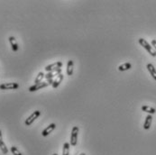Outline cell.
<instances>
[{
	"instance_id": "obj_4",
	"label": "cell",
	"mask_w": 156,
	"mask_h": 155,
	"mask_svg": "<svg viewBox=\"0 0 156 155\" xmlns=\"http://www.w3.org/2000/svg\"><path fill=\"white\" fill-rule=\"evenodd\" d=\"M19 88V84L15 82H8L0 85V89L7 90V89H17Z\"/></svg>"
},
{
	"instance_id": "obj_17",
	"label": "cell",
	"mask_w": 156,
	"mask_h": 155,
	"mask_svg": "<svg viewBox=\"0 0 156 155\" xmlns=\"http://www.w3.org/2000/svg\"><path fill=\"white\" fill-rule=\"evenodd\" d=\"M44 78H45V74H44L43 71L39 72V73H38V75H37V77L35 78L34 84H39V83L43 82V79H44Z\"/></svg>"
},
{
	"instance_id": "obj_12",
	"label": "cell",
	"mask_w": 156,
	"mask_h": 155,
	"mask_svg": "<svg viewBox=\"0 0 156 155\" xmlns=\"http://www.w3.org/2000/svg\"><path fill=\"white\" fill-rule=\"evenodd\" d=\"M62 79H63V75L62 74H60L58 77H56V79L53 80V83H52V88L53 89H57L59 86H60V82L62 81Z\"/></svg>"
},
{
	"instance_id": "obj_7",
	"label": "cell",
	"mask_w": 156,
	"mask_h": 155,
	"mask_svg": "<svg viewBox=\"0 0 156 155\" xmlns=\"http://www.w3.org/2000/svg\"><path fill=\"white\" fill-rule=\"evenodd\" d=\"M56 128V124H51L50 125H48L44 131H43V133H42V135L43 136H44V137H46V136H48L51 133H52V131L54 130Z\"/></svg>"
},
{
	"instance_id": "obj_5",
	"label": "cell",
	"mask_w": 156,
	"mask_h": 155,
	"mask_svg": "<svg viewBox=\"0 0 156 155\" xmlns=\"http://www.w3.org/2000/svg\"><path fill=\"white\" fill-rule=\"evenodd\" d=\"M61 67H62V62L57 61V62H54V63L47 65L45 67V70L47 72H52V71H54V70H57V69H60Z\"/></svg>"
},
{
	"instance_id": "obj_20",
	"label": "cell",
	"mask_w": 156,
	"mask_h": 155,
	"mask_svg": "<svg viewBox=\"0 0 156 155\" xmlns=\"http://www.w3.org/2000/svg\"><path fill=\"white\" fill-rule=\"evenodd\" d=\"M152 46H153V48L154 49V51L156 52V40H153L152 41Z\"/></svg>"
},
{
	"instance_id": "obj_19",
	"label": "cell",
	"mask_w": 156,
	"mask_h": 155,
	"mask_svg": "<svg viewBox=\"0 0 156 155\" xmlns=\"http://www.w3.org/2000/svg\"><path fill=\"white\" fill-rule=\"evenodd\" d=\"M10 151H11V153L14 155H23L20 152H19V150H18L15 146H12L11 149H10Z\"/></svg>"
},
{
	"instance_id": "obj_2",
	"label": "cell",
	"mask_w": 156,
	"mask_h": 155,
	"mask_svg": "<svg viewBox=\"0 0 156 155\" xmlns=\"http://www.w3.org/2000/svg\"><path fill=\"white\" fill-rule=\"evenodd\" d=\"M79 131H80V129H79L78 126H74L72 128L71 134H70V144H71V146H76L77 145Z\"/></svg>"
},
{
	"instance_id": "obj_10",
	"label": "cell",
	"mask_w": 156,
	"mask_h": 155,
	"mask_svg": "<svg viewBox=\"0 0 156 155\" xmlns=\"http://www.w3.org/2000/svg\"><path fill=\"white\" fill-rule=\"evenodd\" d=\"M152 122H153V116H152V115H148L145 117V124H144V128L145 130H149L151 125H152Z\"/></svg>"
},
{
	"instance_id": "obj_18",
	"label": "cell",
	"mask_w": 156,
	"mask_h": 155,
	"mask_svg": "<svg viewBox=\"0 0 156 155\" xmlns=\"http://www.w3.org/2000/svg\"><path fill=\"white\" fill-rule=\"evenodd\" d=\"M70 144L69 143H64L63 148H62V155L70 154Z\"/></svg>"
},
{
	"instance_id": "obj_21",
	"label": "cell",
	"mask_w": 156,
	"mask_h": 155,
	"mask_svg": "<svg viewBox=\"0 0 156 155\" xmlns=\"http://www.w3.org/2000/svg\"><path fill=\"white\" fill-rule=\"evenodd\" d=\"M52 155H58V154H57V153H53V154H52Z\"/></svg>"
},
{
	"instance_id": "obj_1",
	"label": "cell",
	"mask_w": 156,
	"mask_h": 155,
	"mask_svg": "<svg viewBox=\"0 0 156 155\" xmlns=\"http://www.w3.org/2000/svg\"><path fill=\"white\" fill-rule=\"evenodd\" d=\"M139 44H140V45L141 46H143L147 52H149L153 57H155L156 56V52L154 51V49L153 48V46H151V44L145 40V39H144V38H140L139 39Z\"/></svg>"
},
{
	"instance_id": "obj_9",
	"label": "cell",
	"mask_w": 156,
	"mask_h": 155,
	"mask_svg": "<svg viewBox=\"0 0 156 155\" xmlns=\"http://www.w3.org/2000/svg\"><path fill=\"white\" fill-rule=\"evenodd\" d=\"M0 150L2 152L3 154H7L8 153V149L5 145V144L3 141V137H2V132L0 130Z\"/></svg>"
},
{
	"instance_id": "obj_6",
	"label": "cell",
	"mask_w": 156,
	"mask_h": 155,
	"mask_svg": "<svg viewBox=\"0 0 156 155\" xmlns=\"http://www.w3.org/2000/svg\"><path fill=\"white\" fill-rule=\"evenodd\" d=\"M47 86H49V83L47 81H43V82H41L39 84H34V86L30 87L29 91L30 92H34V91H37V90H39V89H41L43 88H45Z\"/></svg>"
},
{
	"instance_id": "obj_3",
	"label": "cell",
	"mask_w": 156,
	"mask_h": 155,
	"mask_svg": "<svg viewBox=\"0 0 156 155\" xmlns=\"http://www.w3.org/2000/svg\"><path fill=\"white\" fill-rule=\"evenodd\" d=\"M40 115H41V111H39V110L34 111L28 118H26V120H25V122H24L25 125H27V126L31 125V124H32Z\"/></svg>"
},
{
	"instance_id": "obj_13",
	"label": "cell",
	"mask_w": 156,
	"mask_h": 155,
	"mask_svg": "<svg viewBox=\"0 0 156 155\" xmlns=\"http://www.w3.org/2000/svg\"><path fill=\"white\" fill-rule=\"evenodd\" d=\"M146 68H147L148 71L150 72V74L152 75V77L154 78V79L156 80V69L154 68V66L152 63H149V64H147Z\"/></svg>"
},
{
	"instance_id": "obj_15",
	"label": "cell",
	"mask_w": 156,
	"mask_h": 155,
	"mask_svg": "<svg viewBox=\"0 0 156 155\" xmlns=\"http://www.w3.org/2000/svg\"><path fill=\"white\" fill-rule=\"evenodd\" d=\"M73 74V60H70L67 64V75L71 76Z\"/></svg>"
},
{
	"instance_id": "obj_8",
	"label": "cell",
	"mask_w": 156,
	"mask_h": 155,
	"mask_svg": "<svg viewBox=\"0 0 156 155\" xmlns=\"http://www.w3.org/2000/svg\"><path fill=\"white\" fill-rule=\"evenodd\" d=\"M60 74H61V69H59L57 70H54L52 72H48L46 75H45V79L48 80V79H52L54 77H58Z\"/></svg>"
},
{
	"instance_id": "obj_16",
	"label": "cell",
	"mask_w": 156,
	"mask_h": 155,
	"mask_svg": "<svg viewBox=\"0 0 156 155\" xmlns=\"http://www.w3.org/2000/svg\"><path fill=\"white\" fill-rule=\"evenodd\" d=\"M132 68V64L129 63V62H126V63H124L122 65H120L118 67V70L120 71H125V70H128Z\"/></svg>"
},
{
	"instance_id": "obj_11",
	"label": "cell",
	"mask_w": 156,
	"mask_h": 155,
	"mask_svg": "<svg viewBox=\"0 0 156 155\" xmlns=\"http://www.w3.org/2000/svg\"><path fill=\"white\" fill-rule=\"evenodd\" d=\"M8 40H9V43H10V44H11L12 50H13L14 52H17L18 49H19V47H18V44H17V43H16L15 38L14 36H10V37L8 38Z\"/></svg>"
},
{
	"instance_id": "obj_14",
	"label": "cell",
	"mask_w": 156,
	"mask_h": 155,
	"mask_svg": "<svg viewBox=\"0 0 156 155\" xmlns=\"http://www.w3.org/2000/svg\"><path fill=\"white\" fill-rule=\"evenodd\" d=\"M142 111L146 112V113H148L149 115H153V114H154L156 112L155 108H154V107H152V106H150V105H143V106H142Z\"/></svg>"
}]
</instances>
